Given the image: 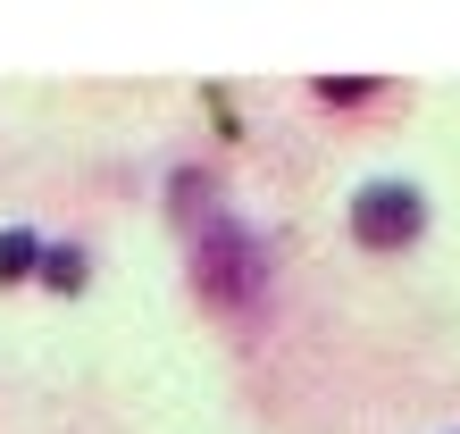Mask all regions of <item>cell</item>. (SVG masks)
I'll use <instances>...</instances> for the list:
<instances>
[{
	"instance_id": "cell-3",
	"label": "cell",
	"mask_w": 460,
	"mask_h": 434,
	"mask_svg": "<svg viewBox=\"0 0 460 434\" xmlns=\"http://www.w3.org/2000/svg\"><path fill=\"white\" fill-rule=\"evenodd\" d=\"M42 251H50V242L34 226H0V284H25L42 267Z\"/></svg>"
},
{
	"instance_id": "cell-2",
	"label": "cell",
	"mask_w": 460,
	"mask_h": 434,
	"mask_svg": "<svg viewBox=\"0 0 460 434\" xmlns=\"http://www.w3.org/2000/svg\"><path fill=\"white\" fill-rule=\"evenodd\" d=\"M427 234V193L419 184H360L351 193V242L360 251H402Z\"/></svg>"
},
{
	"instance_id": "cell-4",
	"label": "cell",
	"mask_w": 460,
	"mask_h": 434,
	"mask_svg": "<svg viewBox=\"0 0 460 434\" xmlns=\"http://www.w3.org/2000/svg\"><path fill=\"white\" fill-rule=\"evenodd\" d=\"M84 251H75V242H59V251H42V267H34V276L50 284V292H84Z\"/></svg>"
},
{
	"instance_id": "cell-1",
	"label": "cell",
	"mask_w": 460,
	"mask_h": 434,
	"mask_svg": "<svg viewBox=\"0 0 460 434\" xmlns=\"http://www.w3.org/2000/svg\"><path fill=\"white\" fill-rule=\"evenodd\" d=\"M193 267H201V292H209V301H252V292H260V276H268L260 242L243 234L234 217H209V226H201Z\"/></svg>"
}]
</instances>
